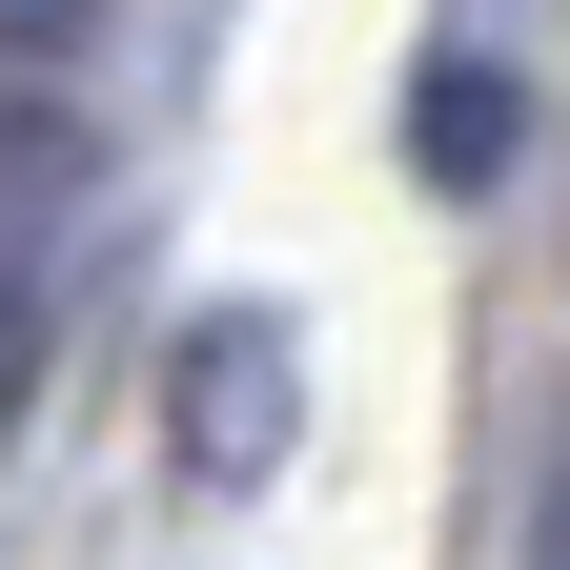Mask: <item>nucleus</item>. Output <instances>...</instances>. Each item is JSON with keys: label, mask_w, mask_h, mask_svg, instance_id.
Segmentation results:
<instances>
[{"label": "nucleus", "mask_w": 570, "mask_h": 570, "mask_svg": "<svg viewBox=\"0 0 570 570\" xmlns=\"http://www.w3.org/2000/svg\"><path fill=\"white\" fill-rule=\"evenodd\" d=\"M82 21H102V0H0V61H61Z\"/></svg>", "instance_id": "20e7f679"}, {"label": "nucleus", "mask_w": 570, "mask_h": 570, "mask_svg": "<svg viewBox=\"0 0 570 570\" xmlns=\"http://www.w3.org/2000/svg\"><path fill=\"white\" fill-rule=\"evenodd\" d=\"M164 407H184V469L245 489V469L285 449V407H306V346H285L265 306H225V326H184V387H164Z\"/></svg>", "instance_id": "f03ea898"}, {"label": "nucleus", "mask_w": 570, "mask_h": 570, "mask_svg": "<svg viewBox=\"0 0 570 570\" xmlns=\"http://www.w3.org/2000/svg\"><path fill=\"white\" fill-rule=\"evenodd\" d=\"M530 550H570V489H550V510H530Z\"/></svg>", "instance_id": "39448f33"}, {"label": "nucleus", "mask_w": 570, "mask_h": 570, "mask_svg": "<svg viewBox=\"0 0 570 570\" xmlns=\"http://www.w3.org/2000/svg\"><path fill=\"white\" fill-rule=\"evenodd\" d=\"M61 225H82V122L41 102V61H0V387H21V346H41Z\"/></svg>", "instance_id": "f257e3e1"}, {"label": "nucleus", "mask_w": 570, "mask_h": 570, "mask_svg": "<svg viewBox=\"0 0 570 570\" xmlns=\"http://www.w3.org/2000/svg\"><path fill=\"white\" fill-rule=\"evenodd\" d=\"M407 164H428V184H489V164H510V82H489V61H428Z\"/></svg>", "instance_id": "7ed1b4c3"}]
</instances>
